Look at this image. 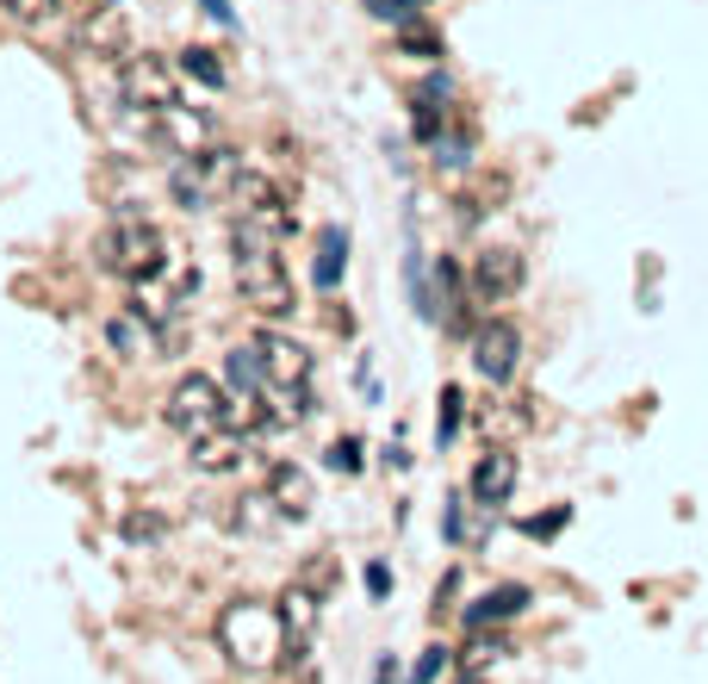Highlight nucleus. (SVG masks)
<instances>
[{"label": "nucleus", "mask_w": 708, "mask_h": 684, "mask_svg": "<svg viewBox=\"0 0 708 684\" xmlns=\"http://www.w3.org/2000/svg\"><path fill=\"white\" fill-rule=\"evenodd\" d=\"M460 684H485V678H460Z\"/></svg>", "instance_id": "4c0bfd02"}, {"label": "nucleus", "mask_w": 708, "mask_h": 684, "mask_svg": "<svg viewBox=\"0 0 708 684\" xmlns=\"http://www.w3.org/2000/svg\"><path fill=\"white\" fill-rule=\"evenodd\" d=\"M466 287H472V299H479V305H510L522 287H529V255L510 249V243H491V249L472 255Z\"/></svg>", "instance_id": "423d86ee"}, {"label": "nucleus", "mask_w": 708, "mask_h": 684, "mask_svg": "<svg viewBox=\"0 0 708 684\" xmlns=\"http://www.w3.org/2000/svg\"><path fill=\"white\" fill-rule=\"evenodd\" d=\"M472 150H479V137H472V131L454 119V125H448L435 144H429V162H435L441 175H460V169H472Z\"/></svg>", "instance_id": "f3484780"}, {"label": "nucleus", "mask_w": 708, "mask_h": 684, "mask_svg": "<svg viewBox=\"0 0 708 684\" xmlns=\"http://www.w3.org/2000/svg\"><path fill=\"white\" fill-rule=\"evenodd\" d=\"M522 367V324L516 318H479L472 330V374L485 386H510Z\"/></svg>", "instance_id": "0eeeda50"}, {"label": "nucleus", "mask_w": 708, "mask_h": 684, "mask_svg": "<svg viewBox=\"0 0 708 684\" xmlns=\"http://www.w3.org/2000/svg\"><path fill=\"white\" fill-rule=\"evenodd\" d=\"M448 666H454V647H448V641H429V647L417 653V666H410V684H435Z\"/></svg>", "instance_id": "c85d7f7f"}, {"label": "nucleus", "mask_w": 708, "mask_h": 684, "mask_svg": "<svg viewBox=\"0 0 708 684\" xmlns=\"http://www.w3.org/2000/svg\"><path fill=\"white\" fill-rule=\"evenodd\" d=\"M373 684H398V660H392V653H386V660L373 666Z\"/></svg>", "instance_id": "c9c22d12"}, {"label": "nucleus", "mask_w": 708, "mask_h": 684, "mask_svg": "<svg viewBox=\"0 0 708 684\" xmlns=\"http://www.w3.org/2000/svg\"><path fill=\"white\" fill-rule=\"evenodd\" d=\"M324 461H330L336 473H361V442H355V436H336V442H330V455H324Z\"/></svg>", "instance_id": "7c9ffc66"}, {"label": "nucleus", "mask_w": 708, "mask_h": 684, "mask_svg": "<svg viewBox=\"0 0 708 684\" xmlns=\"http://www.w3.org/2000/svg\"><path fill=\"white\" fill-rule=\"evenodd\" d=\"M367 598H373V604L392 598V566H386V560H367Z\"/></svg>", "instance_id": "2f4dec72"}, {"label": "nucleus", "mask_w": 708, "mask_h": 684, "mask_svg": "<svg viewBox=\"0 0 708 684\" xmlns=\"http://www.w3.org/2000/svg\"><path fill=\"white\" fill-rule=\"evenodd\" d=\"M342 274H348V231L342 224H324V231H317V262H311L317 293H336Z\"/></svg>", "instance_id": "2eb2a0df"}, {"label": "nucleus", "mask_w": 708, "mask_h": 684, "mask_svg": "<svg viewBox=\"0 0 708 684\" xmlns=\"http://www.w3.org/2000/svg\"><path fill=\"white\" fill-rule=\"evenodd\" d=\"M255 355L268 367V386H311V355H305L293 336H280V330L255 336Z\"/></svg>", "instance_id": "f8f14e48"}, {"label": "nucleus", "mask_w": 708, "mask_h": 684, "mask_svg": "<svg viewBox=\"0 0 708 684\" xmlns=\"http://www.w3.org/2000/svg\"><path fill=\"white\" fill-rule=\"evenodd\" d=\"M181 75H193L199 88H224V81H230V75H224V63H218V57H212L205 44H187V50H181Z\"/></svg>", "instance_id": "a878e982"}, {"label": "nucleus", "mask_w": 708, "mask_h": 684, "mask_svg": "<svg viewBox=\"0 0 708 684\" xmlns=\"http://www.w3.org/2000/svg\"><path fill=\"white\" fill-rule=\"evenodd\" d=\"M274 604H280V616H286V629H293V635H311L317 629V604H324V598H317L311 585H299V579H293V585L280 591V598H274Z\"/></svg>", "instance_id": "412c9836"}, {"label": "nucleus", "mask_w": 708, "mask_h": 684, "mask_svg": "<svg viewBox=\"0 0 708 684\" xmlns=\"http://www.w3.org/2000/svg\"><path fill=\"white\" fill-rule=\"evenodd\" d=\"M249 461V436L243 430H205V436H193V473H230V467H243Z\"/></svg>", "instance_id": "4468645a"}, {"label": "nucleus", "mask_w": 708, "mask_h": 684, "mask_svg": "<svg viewBox=\"0 0 708 684\" xmlns=\"http://www.w3.org/2000/svg\"><path fill=\"white\" fill-rule=\"evenodd\" d=\"M367 19H379V25H392V32H404V25H417L423 19V0H361Z\"/></svg>", "instance_id": "cd10ccee"}, {"label": "nucleus", "mask_w": 708, "mask_h": 684, "mask_svg": "<svg viewBox=\"0 0 708 684\" xmlns=\"http://www.w3.org/2000/svg\"><path fill=\"white\" fill-rule=\"evenodd\" d=\"M330 579H336V566H330V560H311V566L299 573V585H311L317 598H324V591H330Z\"/></svg>", "instance_id": "473e14b6"}, {"label": "nucleus", "mask_w": 708, "mask_h": 684, "mask_svg": "<svg viewBox=\"0 0 708 684\" xmlns=\"http://www.w3.org/2000/svg\"><path fill=\"white\" fill-rule=\"evenodd\" d=\"M218 647L236 672H255V678H261V672H280L286 660H299L305 641L286 629L280 604H268V598H236L218 616Z\"/></svg>", "instance_id": "f257e3e1"}, {"label": "nucleus", "mask_w": 708, "mask_h": 684, "mask_svg": "<svg viewBox=\"0 0 708 684\" xmlns=\"http://www.w3.org/2000/svg\"><path fill=\"white\" fill-rule=\"evenodd\" d=\"M261 398H268V423H274V430L311 417V386H261Z\"/></svg>", "instance_id": "aec40b11"}, {"label": "nucleus", "mask_w": 708, "mask_h": 684, "mask_svg": "<svg viewBox=\"0 0 708 684\" xmlns=\"http://www.w3.org/2000/svg\"><path fill=\"white\" fill-rule=\"evenodd\" d=\"M460 411H466V392H460V386H441V398H435V448H454Z\"/></svg>", "instance_id": "b1692460"}, {"label": "nucleus", "mask_w": 708, "mask_h": 684, "mask_svg": "<svg viewBox=\"0 0 708 684\" xmlns=\"http://www.w3.org/2000/svg\"><path fill=\"white\" fill-rule=\"evenodd\" d=\"M50 0H0V13H13V19H38Z\"/></svg>", "instance_id": "f704fd0d"}, {"label": "nucleus", "mask_w": 708, "mask_h": 684, "mask_svg": "<svg viewBox=\"0 0 708 684\" xmlns=\"http://www.w3.org/2000/svg\"><path fill=\"white\" fill-rule=\"evenodd\" d=\"M162 417H168V430H181L193 442V436H205V430H224L236 411H230V398H224V386L212 380V374H181V380L168 386Z\"/></svg>", "instance_id": "20e7f679"}, {"label": "nucleus", "mask_w": 708, "mask_h": 684, "mask_svg": "<svg viewBox=\"0 0 708 684\" xmlns=\"http://www.w3.org/2000/svg\"><path fill=\"white\" fill-rule=\"evenodd\" d=\"M441 535H448V548H466V492L441 504Z\"/></svg>", "instance_id": "c756f323"}, {"label": "nucleus", "mask_w": 708, "mask_h": 684, "mask_svg": "<svg viewBox=\"0 0 708 684\" xmlns=\"http://www.w3.org/2000/svg\"><path fill=\"white\" fill-rule=\"evenodd\" d=\"M199 7H205L212 19H218V25H230V0H199Z\"/></svg>", "instance_id": "e433bc0d"}, {"label": "nucleus", "mask_w": 708, "mask_h": 684, "mask_svg": "<svg viewBox=\"0 0 708 684\" xmlns=\"http://www.w3.org/2000/svg\"><path fill=\"white\" fill-rule=\"evenodd\" d=\"M100 262H106L119 280L143 287V280H156V274L168 268V243H162V231L143 218V212H119V218L106 224V237H100Z\"/></svg>", "instance_id": "7ed1b4c3"}, {"label": "nucleus", "mask_w": 708, "mask_h": 684, "mask_svg": "<svg viewBox=\"0 0 708 684\" xmlns=\"http://www.w3.org/2000/svg\"><path fill=\"white\" fill-rule=\"evenodd\" d=\"M529 604H535V591L522 585V579H504V585L479 591V598L460 610V622H466V635H479V629H504V622H516Z\"/></svg>", "instance_id": "9b49d317"}, {"label": "nucleus", "mask_w": 708, "mask_h": 684, "mask_svg": "<svg viewBox=\"0 0 708 684\" xmlns=\"http://www.w3.org/2000/svg\"><path fill=\"white\" fill-rule=\"evenodd\" d=\"M125 535H131V541H156L162 523H156V517H125Z\"/></svg>", "instance_id": "72a5a7b5"}, {"label": "nucleus", "mask_w": 708, "mask_h": 684, "mask_svg": "<svg viewBox=\"0 0 708 684\" xmlns=\"http://www.w3.org/2000/svg\"><path fill=\"white\" fill-rule=\"evenodd\" d=\"M224 386H230L236 398H261V386H268V367H261L255 343H236V349L224 355Z\"/></svg>", "instance_id": "dca6fc26"}, {"label": "nucleus", "mask_w": 708, "mask_h": 684, "mask_svg": "<svg viewBox=\"0 0 708 684\" xmlns=\"http://www.w3.org/2000/svg\"><path fill=\"white\" fill-rule=\"evenodd\" d=\"M398 50H404V57H417V63H441V57H448V44H441V32L429 25V19L404 25V32H398Z\"/></svg>", "instance_id": "4be33fe9"}, {"label": "nucleus", "mask_w": 708, "mask_h": 684, "mask_svg": "<svg viewBox=\"0 0 708 684\" xmlns=\"http://www.w3.org/2000/svg\"><path fill=\"white\" fill-rule=\"evenodd\" d=\"M119 94H125V106L137 112H162V106H181V75H174L162 57H125L119 63Z\"/></svg>", "instance_id": "6e6552de"}, {"label": "nucleus", "mask_w": 708, "mask_h": 684, "mask_svg": "<svg viewBox=\"0 0 708 684\" xmlns=\"http://www.w3.org/2000/svg\"><path fill=\"white\" fill-rule=\"evenodd\" d=\"M268 504L280 510V517H311V504H317V486H311V473L305 467H293V461H274L268 467Z\"/></svg>", "instance_id": "ddd939ff"}, {"label": "nucleus", "mask_w": 708, "mask_h": 684, "mask_svg": "<svg viewBox=\"0 0 708 684\" xmlns=\"http://www.w3.org/2000/svg\"><path fill=\"white\" fill-rule=\"evenodd\" d=\"M516 479H522V461H516V448H485L479 461H472V473H466V498L479 510H497L516 498Z\"/></svg>", "instance_id": "1a4fd4ad"}, {"label": "nucleus", "mask_w": 708, "mask_h": 684, "mask_svg": "<svg viewBox=\"0 0 708 684\" xmlns=\"http://www.w3.org/2000/svg\"><path fill=\"white\" fill-rule=\"evenodd\" d=\"M230 268H236V293H243V305H249L255 318H268V324L293 318L299 293H293V274H286L280 243H274V237H255V231H243V224H236Z\"/></svg>", "instance_id": "f03ea898"}, {"label": "nucleus", "mask_w": 708, "mask_h": 684, "mask_svg": "<svg viewBox=\"0 0 708 684\" xmlns=\"http://www.w3.org/2000/svg\"><path fill=\"white\" fill-rule=\"evenodd\" d=\"M230 206H236V224L243 231H255V237H293V206L280 200V187H274L268 175H255V169H243L230 187Z\"/></svg>", "instance_id": "39448f33"}, {"label": "nucleus", "mask_w": 708, "mask_h": 684, "mask_svg": "<svg viewBox=\"0 0 708 684\" xmlns=\"http://www.w3.org/2000/svg\"><path fill=\"white\" fill-rule=\"evenodd\" d=\"M100 7H119V0H100Z\"/></svg>", "instance_id": "58836bf2"}, {"label": "nucleus", "mask_w": 708, "mask_h": 684, "mask_svg": "<svg viewBox=\"0 0 708 684\" xmlns=\"http://www.w3.org/2000/svg\"><path fill=\"white\" fill-rule=\"evenodd\" d=\"M150 119H156V137L174 156H199V150L218 144V125H212V112H199V106H162V112H150Z\"/></svg>", "instance_id": "9d476101"}, {"label": "nucleus", "mask_w": 708, "mask_h": 684, "mask_svg": "<svg viewBox=\"0 0 708 684\" xmlns=\"http://www.w3.org/2000/svg\"><path fill=\"white\" fill-rule=\"evenodd\" d=\"M106 343H112L119 355H156V330L143 324V305H131L125 318L106 324Z\"/></svg>", "instance_id": "6ab92c4d"}, {"label": "nucleus", "mask_w": 708, "mask_h": 684, "mask_svg": "<svg viewBox=\"0 0 708 684\" xmlns=\"http://www.w3.org/2000/svg\"><path fill=\"white\" fill-rule=\"evenodd\" d=\"M100 19H81V44L88 50H119V38H125V19H119V7H94Z\"/></svg>", "instance_id": "5701e85b"}, {"label": "nucleus", "mask_w": 708, "mask_h": 684, "mask_svg": "<svg viewBox=\"0 0 708 684\" xmlns=\"http://www.w3.org/2000/svg\"><path fill=\"white\" fill-rule=\"evenodd\" d=\"M168 193H174V206H181V212H205L212 200H218V193L205 187V175H199V162H193V156H181V162H174Z\"/></svg>", "instance_id": "a211bd4d"}, {"label": "nucleus", "mask_w": 708, "mask_h": 684, "mask_svg": "<svg viewBox=\"0 0 708 684\" xmlns=\"http://www.w3.org/2000/svg\"><path fill=\"white\" fill-rule=\"evenodd\" d=\"M460 100V81L448 75V69H429L417 88H410V106H454Z\"/></svg>", "instance_id": "393cba45"}, {"label": "nucleus", "mask_w": 708, "mask_h": 684, "mask_svg": "<svg viewBox=\"0 0 708 684\" xmlns=\"http://www.w3.org/2000/svg\"><path fill=\"white\" fill-rule=\"evenodd\" d=\"M560 529H572V504H547V510H535V517H522L516 535H529V541H553Z\"/></svg>", "instance_id": "bb28decb"}]
</instances>
